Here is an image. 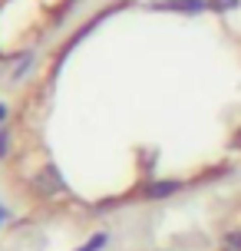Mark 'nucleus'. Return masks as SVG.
I'll list each match as a JSON object with an SVG mask.
<instances>
[{"mask_svg": "<svg viewBox=\"0 0 241 251\" xmlns=\"http://www.w3.org/2000/svg\"><path fill=\"white\" fill-rule=\"evenodd\" d=\"M175 7H182V10H202L205 0H175Z\"/></svg>", "mask_w": 241, "mask_h": 251, "instance_id": "nucleus-1", "label": "nucleus"}, {"mask_svg": "<svg viewBox=\"0 0 241 251\" xmlns=\"http://www.w3.org/2000/svg\"><path fill=\"white\" fill-rule=\"evenodd\" d=\"M225 251H241V235H231L228 245H225Z\"/></svg>", "mask_w": 241, "mask_h": 251, "instance_id": "nucleus-2", "label": "nucleus"}, {"mask_svg": "<svg viewBox=\"0 0 241 251\" xmlns=\"http://www.w3.org/2000/svg\"><path fill=\"white\" fill-rule=\"evenodd\" d=\"M212 3H215L218 10H228V7H235V3H238V0H212Z\"/></svg>", "mask_w": 241, "mask_h": 251, "instance_id": "nucleus-3", "label": "nucleus"}, {"mask_svg": "<svg viewBox=\"0 0 241 251\" xmlns=\"http://www.w3.org/2000/svg\"><path fill=\"white\" fill-rule=\"evenodd\" d=\"M0 116H3V106H0Z\"/></svg>", "mask_w": 241, "mask_h": 251, "instance_id": "nucleus-4", "label": "nucleus"}]
</instances>
